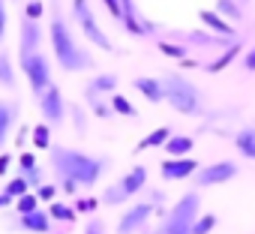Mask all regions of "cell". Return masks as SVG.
<instances>
[{
	"instance_id": "f35d334b",
	"label": "cell",
	"mask_w": 255,
	"mask_h": 234,
	"mask_svg": "<svg viewBox=\"0 0 255 234\" xmlns=\"http://www.w3.org/2000/svg\"><path fill=\"white\" fill-rule=\"evenodd\" d=\"M93 207H96V201H93V198H81L75 210H93Z\"/></svg>"
},
{
	"instance_id": "8d00e7d4",
	"label": "cell",
	"mask_w": 255,
	"mask_h": 234,
	"mask_svg": "<svg viewBox=\"0 0 255 234\" xmlns=\"http://www.w3.org/2000/svg\"><path fill=\"white\" fill-rule=\"evenodd\" d=\"M162 51H165V54H174V57H183V54H186L183 48H177V45H168V42H162Z\"/></svg>"
},
{
	"instance_id": "d6a6232c",
	"label": "cell",
	"mask_w": 255,
	"mask_h": 234,
	"mask_svg": "<svg viewBox=\"0 0 255 234\" xmlns=\"http://www.w3.org/2000/svg\"><path fill=\"white\" fill-rule=\"evenodd\" d=\"M243 69H249V72H255V45L243 54Z\"/></svg>"
},
{
	"instance_id": "3957f363",
	"label": "cell",
	"mask_w": 255,
	"mask_h": 234,
	"mask_svg": "<svg viewBox=\"0 0 255 234\" xmlns=\"http://www.w3.org/2000/svg\"><path fill=\"white\" fill-rule=\"evenodd\" d=\"M198 216H201V195L198 189H192L165 213V219L156 225L153 234H192V225Z\"/></svg>"
},
{
	"instance_id": "9a60e30c",
	"label": "cell",
	"mask_w": 255,
	"mask_h": 234,
	"mask_svg": "<svg viewBox=\"0 0 255 234\" xmlns=\"http://www.w3.org/2000/svg\"><path fill=\"white\" fill-rule=\"evenodd\" d=\"M132 84H135V90H138V93H144L150 102H165V87H162V78H147V75H141V78H135Z\"/></svg>"
},
{
	"instance_id": "d4e9b609",
	"label": "cell",
	"mask_w": 255,
	"mask_h": 234,
	"mask_svg": "<svg viewBox=\"0 0 255 234\" xmlns=\"http://www.w3.org/2000/svg\"><path fill=\"white\" fill-rule=\"evenodd\" d=\"M33 144L39 150H51V129H48V123H42V126L33 129Z\"/></svg>"
},
{
	"instance_id": "f1b7e54d",
	"label": "cell",
	"mask_w": 255,
	"mask_h": 234,
	"mask_svg": "<svg viewBox=\"0 0 255 234\" xmlns=\"http://www.w3.org/2000/svg\"><path fill=\"white\" fill-rule=\"evenodd\" d=\"M81 234H108V231H105V222H102L99 216H93V219L84 225V231H81Z\"/></svg>"
},
{
	"instance_id": "ac0fdd59",
	"label": "cell",
	"mask_w": 255,
	"mask_h": 234,
	"mask_svg": "<svg viewBox=\"0 0 255 234\" xmlns=\"http://www.w3.org/2000/svg\"><path fill=\"white\" fill-rule=\"evenodd\" d=\"M15 66H12V57L9 51H0V87H6V90H15Z\"/></svg>"
},
{
	"instance_id": "83f0119b",
	"label": "cell",
	"mask_w": 255,
	"mask_h": 234,
	"mask_svg": "<svg viewBox=\"0 0 255 234\" xmlns=\"http://www.w3.org/2000/svg\"><path fill=\"white\" fill-rule=\"evenodd\" d=\"M201 18H204V21H207V24H210L213 30L225 33V36H228V33H234V30H231V27H228V24H225V21H222L219 15H213V12H201Z\"/></svg>"
},
{
	"instance_id": "5bb4252c",
	"label": "cell",
	"mask_w": 255,
	"mask_h": 234,
	"mask_svg": "<svg viewBox=\"0 0 255 234\" xmlns=\"http://www.w3.org/2000/svg\"><path fill=\"white\" fill-rule=\"evenodd\" d=\"M51 213L48 210H33V213H24V216H18V228L21 231H33V234H45V231H51Z\"/></svg>"
},
{
	"instance_id": "7a4b0ae2",
	"label": "cell",
	"mask_w": 255,
	"mask_h": 234,
	"mask_svg": "<svg viewBox=\"0 0 255 234\" xmlns=\"http://www.w3.org/2000/svg\"><path fill=\"white\" fill-rule=\"evenodd\" d=\"M48 39H51V51L57 57V66L63 72H84L93 66V57L75 42L69 24L63 21V15H51V24H48Z\"/></svg>"
},
{
	"instance_id": "4dcf8cb0",
	"label": "cell",
	"mask_w": 255,
	"mask_h": 234,
	"mask_svg": "<svg viewBox=\"0 0 255 234\" xmlns=\"http://www.w3.org/2000/svg\"><path fill=\"white\" fill-rule=\"evenodd\" d=\"M6 36V0H0V42Z\"/></svg>"
},
{
	"instance_id": "d590c367",
	"label": "cell",
	"mask_w": 255,
	"mask_h": 234,
	"mask_svg": "<svg viewBox=\"0 0 255 234\" xmlns=\"http://www.w3.org/2000/svg\"><path fill=\"white\" fill-rule=\"evenodd\" d=\"M39 15H42V3H39V0H33V3L27 6V18H33V21H36Z\"/></svg>"
},
{
	"instance_id": "cb8c5ba5",
	"label": "cell",
	"mask_w": 255,
	"mask_h": 234,
	"mask_svg": "<svg viewBox=\"0 0 255 234\" xmlns=\"http://www.w3.org/2000/svg\"><path fill=\"white\" fill-rule=\"evenodd\" d=\"M216 228V213H201L192 225V234H210Z\"/></svg>"
},
{
	"instance_id": "7c38bea8",
	"label": "cell",
	"mask_w": 255,
	"mask_h": 234,
	"mask_svg": "<svg viewBox=\"0 0 255 234\" xmlns=\"http://www.w3.org/2000/svg\"><path fill=\"white\" fill-rule=\"evenodd\" d=\"M18 114H21L18 102H9V99H0V150L6 147V141H9V135H12L15 123H18Z\"/></svg>"
},
{
	"instance_id": "4fadbf2b",
	"label": "cell",
	"mask_w": 255,
	"mask_h": 234,
	"mask_svg": "<svg viewBox=\"0 0 255 234\" xmlns=\"http://www.w3.org/2000/svg\"><path fill=\"white\" fill-rule=\"evenodd\" d=\"M39 45H42V27H39V21L24 18V21H21V57L42 51Z\"/></svg>"
},
{
	"instance_id": "603a6c76",
	"label": "cell",
	"mask_w": 255,
	"mask_h": 234,
	"mask_svg": "<svg viewBox=\"0 0 255 234\" xmlns=\"http://www.w3.org/2000/svg\"><path fill=\"white\" fill-rule=\"evenodd\" d=\"M111 111H117V114H126V117H138V108L126 99V96H111Z\"/></svg>"
},
{
	"instance_id": "2e32d148",
	"label": "cell",
	"mask_w": 255,
	"mask_h": 234,
	"mask_svg": "<svg viewBox=\"0 0 255 234\" xmlns=\"http://www.w3.org/2000/svg\"><path fill=\"white\" fill-rule=\"evenodd\" d=\"M192 147H195V141L189 135H171V141L165 144V153H168V159H183L186 153H192Z\"/></svg>"
},
{
	"instance_id": "6da1fadb",
	"label": "cell",
	"mask_w": 255,
	"mask_h": 234,
	"mask_svg": "<svg viewBox=\"0 0 255 234\" xmlns=\"http://www.w3.org/2000/svg\"><path fill=\"white\" fill-rule=\"evenodd\" d=\"M51 168L54 174L63 180V189L72 192L75 186H96L102 171L108 168V159L105 156H90V153H81V150H72V147H51Z\"/></svg>"
},
{
	"instance_id": "277c9868",
	"label": "cell",
	"mask_w": 255,
	"mask_h": 234,
	"mask_svg": "<svg viewBox=\"0 0 255 234\" xmlns=\"http://www.w3.org/2000/svg\"><path fill=\"white\" fill-rule=\"evenodd\" d=\"M162 87H165V102H168L174 111H180V114H186V117L201 114V93H198V87H195L192 81H186V78L177 75V72H168V75L162 78Z\"/></svg>"
},
{
	"instance_id": "d6986e66",
	"label": "cell",
	"mask_w": 255,
	"mask_h": 234,
	"mask_svg": "<svg viewBox=\"0 0 255 234\" xmlns=\"http://www.w3.org/2000/svg\"><path fill=\"white\" fill-rule=\"evenodd\" d=\"M117 87V75H96L90 84H87V96H96V93H111Z\"/></svg>"
},
{
	"instance_id": "ffe728a7",
	"label": "cell",
	"mask_w": 255,
	"mask_h": 234,
	"mask_svg": "<svg viewBox=\"0 0 255 234\" xmlns=\"http://www.w3.org/2000/svg\"><path fill=\"white\" fill-rule=\"evenodd\" d=\"M171 141V129L168 126H159V129H153L144 141H141V147H165Z\"/></svg>"
},
{
	"instance_id": "9c48e42d",
	"label": "cell",
	"mask_w": 255,
	"mask_h": 234,
	"mask_svg": "<svg viewBox=\"0 0 255 234\" xmlns=\"http://www.w3.org/2000/svg\"><path fill=\"white\" fill-rule=\"evenodd\" d=\"M150 216H153V201H135L132 207L123 210V216L117 222V234H138Z\"/></svg>"
},
{
	"instance_id": "8fae6325",
	"label": "cell",
	"mask_w": 255,
	"mask_h": 234,
	"mask_svg": "<svg viewBox=\"0 0 255 234\" xmlns=\"http://www.w3.org/2000/svg\"><path fill=\"white\" fill-rule=\"evenodd\" d=\"M159 174H162L165 180H186V177L198 174V162L189 159V156H183V159H165V162L159 165Z\"/></svg>"
},
{
	"instance_id": "74e56055",
	"label": "cell",
	"mask_w": 255,
	"mask_h": 234,
	"mask_svg": "<svg viewBox=\"0 0 255 234\" xmlns=\"http://www.w3.org/2000/svg\"><path fill=\"white\" fill-rule=\"evenodd\" d=\"M105 3H108V12H114L117 18H123V6L117 3V0H105Z\"/></svg>"
},
{
	"instance_id": "7402d4cb",
	"label": "cell",
	"mask_w": 255,
	"mask_h": 234,
	"mask_svg": "<svg viewBox=\"0 0 255 234\" xmlns=\"http://www.w3.org/2000/svg\"><path fill=\"white\" fill-rule=\"evenodd\" d=\"M27 189H30V183L18 174V177H12V180L6 183V189H3V192H6L12 201H18V198H24V195H27Z\"/></svg>"
},
{
	"instance_id": "1f68e13d",
	"label": "cell",
	"mask_w": 255,
	"mask_h": 234,
	"mask_svg": "<svg viewBox=\"0 0 255 234\" xmlns=\"http://www.w3.org/2000/svg\"><path fill=\"white\" fill-rule=\"evenodd\" d=\"M36 198H39V201H51V198H54V186H48V183L39 186V189H36Z\"/></svg>"
},
{
	"instance_id": "e575fe53",
	"label": "cell",
	"mask_w": 255,
	"mask_h": 234,
	"mask_svg": "<svg viewBox=\"0 0 255 234\" xmlns=\"http://www.w3.org/2000/svg\"><path fill=\"white\" fill-rule=\"evenodd\" d=\"M72 114H75V132H78V135H84L87 129H84V114H81V108H75Z\"/></svg>"
},
{
	"instance_id": "52a82bcc",
	"label": "cell",
	"mask_w": 255,
	"mask_h": 234,
	"mask_svg": "<svg viewBox=\"0 0 255 234\" xmlns=\"http://www.w3.org/2000/svg\"><path fill=\"white\" fill-rule=\"evenodd\" d=\"M21 72L27 75L33 96H39V93H45L48 87H54V81H51V63H48V57H45L42 51L24 54V57H21Z\"/></svg>"
},
{
	"instance_id": "836d02e7",
	"label": "cell",
	"mask_w": 255,
	"mask_h": 234,
	"mask_svg": "<svg viewBox=\"0 0 255 234\" xmlns=\"http://www.w3.org/2000/svg\"><path fill=\"white\" fill-rule=\"evenodd\" d=\"M18 165H21V171H27V168H36V165H39V162H36V156H33V153H24V156H21V162H18Z\"/></svg>"
},
{
	"instance_id": "44dd1931",
	"label": "cell",
	"mask_w": 255,
	"mask_h": 234,
	"mask_svg": "<svg viewBox=\"0 0 255 234\" xmlns=\"http://www.w3.org/2000/svg\"><path fill=\"white\" fill-rule=\"evenodd\" d=\"M48 213H51V219H60V222H75V207H69V204H63V201H51V207H48Z\"/></svg>"
},
{
	"instance_id": "ab89813d",
	"label": "cell",
	"mask_w": 255,
	"mask_h": 234,
	"mask_svg": "<svg viewBox=\"0 0 255 234\" xmlns=\"http://www.w3.org/2000/svg\"><path fill=\"white\" fill-rule=\"evenodd\" d=\"M9 162H12V153H3V156H0V174H6Z\"/></svg>"
},
{
	"instance_id": "30bf717a",
	"label": "cell",
	"mask_w": 255,
	"mask_h": 234,
	"mask_svg": "<svg viewBox=\"0 0 255 234\" xmlns=\"http://www.w3.org/2000/svg\"><path fill=\"white\" fill-rule=\"evenodd\" d=\"M231 177H237V165L234 162H228V159H222V162H213V165H204V168H198V174H195V186H219V183H228Z\"/></svg>"
},
{
	"instance_id": "484cf974",
	"label": "cell",
	"mask_w": 255,
	"mask_h": 234,
	"mask_svg": "<svg viewBox=\"0 0 255 234\" xmlns=\"http://www.w3.org/2000/svg\"><path fill=\"white\" fill-rule=\"evenodd\" d=\"M15 210H18V216H24V213H33V210H39V198L27 192L24 198H18V201H15Z\"/></svg>"
},
{
	"instance_id": "4316f807",
	"label": "cell",
	"mask_w": 255,
	"mask_h": 234,
	"mask_svg": "<svg viewBox=\"0 0 255 234\" xmlns=\"http://www.w3.org/2000/svg\"><path fill=\"white\" fill-rule=\"evenodd\" d=\"M21 177L30 183V186H45V171H42V165H36V168H27V171H21Z\"/></svg>"
},
{
	"instance_id": "ba28073f",
	"label": "cell",
	"mask_w": 255,
	"mask_h": 234,
	"mask_svg": "<svg viewBox=\"0 0 255 234\" xmlns=\"http://www.w3.org/2000/svg\"><path fill=\"white\" fill-rule=\"evenodd\" d=\"M36 105H39V114L45 117L48 126L63 123V117H66V99H63V93H60L57 84L48 87L45 93H39V96H36Z\"/></svg>"
},
{
	"instance_id": "e0dca14e",
	"label": "cell",
	"mask_w": 255,
	"mask_h": 234,
	"mask_svg": "<svg viewBox=\"0 0 255 234\" xmlns=\"http://www.w3.org/2000/svg\"><path fill=\"white\" fill-rule=\"evenodd\" d=\"M234 144H237V150H240L246 159H255V126H243V129L234 135Z\"/></svg>"
},
{
	"instance_id": "f546056e",
	"label": "cell",
	"mask_w": 255,
	"mask_h": 234,
	"mask_svg": "<svg viewBox=\"0 0 255 234\" xmlns=\"http://www.w3.org/2000/svg\"><path fill=\"white\" fill-rule=\"evenodd\" d=\"M216 6H219V12H222V15H228V18H234V21L240 18V9H237V6L231 3V0H219Z\"/></svg>"
},
{
	"instance_id": "8992f818",
	"label": "cell",
	"mask_w": 255,
	"mask_h": 234,
	"mask_svg": "<svg viewBox=\"0 0 255 234\" xmlns=\"http://www.w3.org/2000/svg\"><path fill=\"white\" fill-rule=\"evenodd\" d=\"M72 12H75V21H78V27H81V33H84L87 42H93L102 51H111L114 48L111 39L102 33V27H99V21H96V15H93V9H90L87 0H72Z\"/></svg>"
},
{
	"instance_id": "60d3db41",
	"label": "cell",
	"mask_w": 255,
	"mask_h": 234,
	"mask_svg": "<svg viewBox=\"0 0 255 234\" xmlns=\"http://www.w3.org/2000/svg\"><path fill=\"white\" fill-rule=\"evenodd\" d=\"M12 204V198L6 195V192H0V210H3V207H9Z\"/></svg>"
},
{
	"instance_id": "5b68a950",
	"label": "cell",
	"mask_w": 255,
	"mask_h": 234,
	"mask_svg": "<svg viewBox=\"0 0 255 234\" xmlns=\"http://www.w3.org/2000/svg\"><path fill=\"white\" fill-rule=\"evenodd\" d=\"M144 186H147V168L144 165H135L132 171H126L117 183H111L102 192V201L105 204H123V201H129L132 195H138Z\"/></svg>"
}]
</instances>
